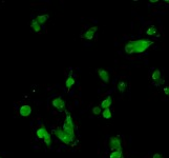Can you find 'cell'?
Here are the masks:
<instances>
[{"instance_id": "cell-2", "label": "cell", "mask_w": 169, "mask_h": 158, "mask_svg": "<svg viewBox=\"0 0 169 158\" xmlns=\"http://www.w3.org/2000/svg\"><path fill=\"white\" fill-rule=\"evenodd\" d=\"M63 132L65 134H67L68 136H70L72 138L75 139V127H74V122L72 120V117L70 115H67V117L65 119V122L63 125Z\"/></svg>"}, {"instance_id": "cell-4", "label": "cell", "mask_w": 169, "mask_h": 158, "mask_svg": "<svg viewBox=\"0 0 169 158\" xmlns=\"http://www.w3.org/2000/svg\"><path fill=\"white\" fill-rule=\"evenodd\" d=\"M109 149L111 151H116L119 149H122L121 146V139L119 137H110L109 139Z\"/></svg>"}, {"instance_id": "cell-21", "label": "cell", "mask_w": 169, "mask_h": 158, "mask_svg": "<svg viewBox=\"0 0 169 158\" xmlns=\"http://www.w3.org/2000/svg\"><path fill=\"white\" fill-rule=\"evenodd\" d=\"M163 91H164V93H165L167 96L169 95V88H168V86H165V88L163 89Z\"/></svg>"}, {"instance_id": "cell-16", "label": "cell", "mask_w": 169, "mask_h": 158, "mask_svg": "<svg viewBox=\"0 0 169 158\" xmlns=\"http://www.w3.org/2000/svg\"><path fill=\"white\" fill-rule=\"evenodd\" d=\"M101 114H102V116H103V118H105V119H109V118H111V116H113L111 111L109 109H105Z\"/></svg>"}, {"instance_id": "cell-20", "label": "cell", "mask_w": 169, "mask_h": 158, "mask_svg": "<svg viewBox=\"0 0 169 158\" xmlns=\"http://www.w3.org/2000/svg\"><path fill=\"white\" fill-rule=\"evenodd\" d=\"M93 113L95 114V115H100V114L102 113V109L100 107H95L93 109Z\"/></svg>"}, {"instance_id": "cell-12", "label": "cell", "mask_w": 169, "mask_h": 158, "mask_svg": "<svg viewBox=\"0 0 169 158\" xmlns=\"http://www.w3.org/2000/svg\"><path fill=\"white\" fill-rule=\"evenodd\" d=\"M46 133H47L46 129H45L44 127H41L37 130V137L38 138H40V139H43V137L45 136Z\"/></svg>"}, {"instance_id": "cell-6", "label": "cell", "mask_w": 169, "mask_h": 158, "mask_svg": "<svg viewBox=\"0 0 169 158\" xmlns=\"http://www.w3.org/2000/svg\"><path fill=\"white\" fill-rule=\"evenodd\" d=\"M52 105H54V107H56V109H58V110H60V111H61V110L64 109L65 102H64V100H63L62 98L58 97V98H56V99L52 100Z\"/></svg>"}, {"instance_id": "cell-14", "label": "cell", "mask_w": 169, "mask_h": 158, "mask_svg": "<svg viewBox=\"0 0 169 158\" xmlns=\"http://www.w3.org/2000/svg\"><path fill=\"white\" fill-rule=\"evenodd\" d=\"M43 140H44V143L47 146H51L52 145V137H51V135H49V133L47 132L46 134H45V136L43 137Z\"/></svg>"}, {"instance_id": "cell-17", "label": "cell", "mask_w": 169, "mask_h": 158, "mask_svg": "<svg viewBox=\"0 0 169 158\" xmlns=\"http://www.w3.org/2000/svg\"><path fill=\"white\" fill-rule=\"evenodd\" d=\"M157 27L154 26H151L150 27H148V30L146 31V34H147L148 36H152V35H154V34L157 33Z\"/></svg>"}, {"instance_id": "cell-9", "label": "cell", "mask_w": 169, "mask_h": 158, "mask_svg": "<svg viewBox=\"0 0 169 158\" xmlns=\"http://www.w3.org/2000/svg\"><path fill=\"white\" fill-rule=\"evenodd\" d=\"M111 104H113V98L110 97V96H108V97L106 98V99H104L103 101H102L101 105H100V107L101 109H109V107L111 105Z\"/></svg>"}, {"instance_id": "cell-19", "label": "cell", "mask_w": 169, "mask_h": 158, "mask_svg": "<svg viewBox=\"0 0 169 158\" xmlns=\"http://www.w3.org/2000/svg\"><path fill=\"white\" fill-rule=\"evenodd\" d=\"M151 78L154 80H159L160 78H161V72H160L159 70H156L154 72V74H152Z\"/></svg>"}, {"instance_id": "cell-13", "label": "cell", "mask_w": 169, "mask_h": 158, "mask_svg": "<svg viewBox=\"0 0 169 158\" xmlns=\"http://www.w3.org/2000/svg\"><path fill=\"white\" fill-rule=\"evenodd\" d=\"M31 26L33 27V30L34 31L36 32V33H39L40 32V30H41V26L39 23H38L37 21H36L35 19L33 20V21H32V23H31Z\"/></svg>"}, {"instance_id": "cell-18", "label": "cell", "mask_w": 169, "mask_h": 158, "mask_svg": "<svg viewBox=\"0 0 169 158\" xmlns=\"http://www.w3.org/2000/svg\"><path fill=\"white\" fill-rule=\"evenodd\" d=\"M126 82L125 81H120L118 83V89H119V91H120V92H124L125 91V89H126Z\"/></svg>"}, {"instance_id": "cell-8", "label": "cell", "mask_w": 169, "mask_h": 158, "mask_svg": "<svg viewBox=\"0 0 169 158\" xmlns=\"http://www.w3.org/2000/svg\"><path fill=\"white\" fill-rule=\"evenodd\" d=\"M97 26H93L90 27V29H88L87 31L85 32V34H84V37L86 38V39L88 40H91L93 38V35H95V33L97 32Z\"/></svg>"}, {"instance_id": "cell-5", "label": "cell", "mask_w": 169, "mask_h": 158, "mask_svg": "<svg viewBox=\"0 0 169 158\" xmlns=\"http://www.w3.org/2000/svg\"><path fill=\"white\" fill-rule=\"evenodd\" d=\"M97 73H98V75L100 76V78L103 80L105 83H108L109 79H110V77H109V74H108V72H107L106 70H103V68H99V70H97Z\"/></svg>"}, {"instance_id": "cell-15", "label": "cell", "mask_w": 169, "mask_h": 158, "mask_svg": "<svg viewBox=\"0 0 169 158\" xmlns=\"http://www.w3.org/2000/svg\"><path fill=\"white\" fill-rule=\"evenodd\" d=\"M75 84V79H74V77L73 76H69L68 77L67 79H66V81H65V86H66V88H72L73 86Z\"/></svg>"}, {"instance_id": "cell-11", "label": "cell", "mask_w": 169, "mask_h": 158, "mask_svg": "<svg viewBox=\"0 0 169 158\" xmlns=\"http://www.w3.org/2000/svg\"><path fill=\"white\" fill-rule=\"evenodd\" d=\"M122 149H119V150H116V151H113L110 154V156L109 158H122Z\"/></svg>"}, {"instance_id": "cell-3", "label": "cell", "mask_w": 169, "mask_h": 158, "mask_svg": "<svg viewBox=\"0 0 169 158\" xmlns=\"http://www.w3.org/2000/svg\"><path fill=\"white\" fill-rule=\"evenodd\" d=\"M54 133H55V135L58 137V139H60V140L62 141L63 143H65V145H69V143L74 140V138H72L70 136H68L67 134H65V133L60 129L55 130Z\"/></svg>"}, {"instance_id": "cell-7", "label": "cell", "mask_w": 169, "mask_h": 158, "mask_svg": "<svg viewBox=\"0 0 169 158\" xmlns=\"http://www.w3.org/2000/svg\"><path fill=\"white\" fill-rule=\"evenodd\" d=\"M19 113L22 117H27V116L31 115L32 113V107L29 105H22L19 110Z\"/></svg>"}, {"instance_id": "cell-10", "label": "cell", "mask_w": 169, "mask_h": 158, "mask_svg": "<svg viewBox=\"0 0 169 158\" xmlns=\"http://www.w3.org/2000/svg\"><path fill=\"white\" fill-rule=\"evenodd\" d=\"M47 19H49V15H40V16H37V18L35 20L41 26V24H44Z\"/></svg>"}, {"instance_id": "cell-1", "label": "cell", "mask_w": 169, "mask_h": 158, "mask_svg": "<svg viewBox=\"0 0 169 158\" xmlns=\"http://www.w3.org/2000/svg\"><path fill=\"white\" fill-rule=\"evenodd\" d=\"M154 44V42L150 40H132L129 41L125 45V52L127 54H140V53L145 52L150 45Z\"/></svg>"}, {"instance_id": "cell-22", "label": "cell", "mask_w": 169, "mask_h": 158, "mask_svg": "<svg viewBox=\"0 0 169 158\" xmlns=\"http://www.w3.org/2000/svg\"><path fill=\"white\" fill-rule=\"evenodd\" d=\"M152 158H162V156H161V154H159V153H156V154L152 156Z\"/></svg>"}]
</instances>
